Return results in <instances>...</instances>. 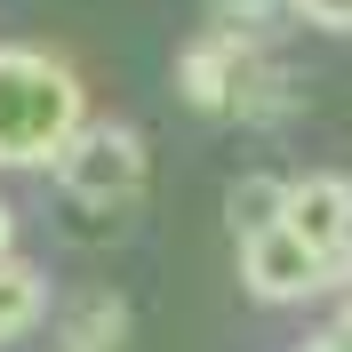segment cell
I'll list each match as a JSON object with an SVG mask.
<instances>
[{"mask_svg":"<svg viewBox=\"0 0 352 352\" xmlns=\"http://www.w3.org/2000/svg\"><path fill=\"white\" fill-rule=\"evenodd\" d=\"M176 80H184V96H192L200 112H232V120H280L288 96H296L288 72L264 65L248 32H208V41L176 65Z\"/></svg>","mask_w":352,"mask_h":352,"instance_id":"obj_2","label":"cell"},{"mask_svg":"<svg viewBox=\"0 0 352 352\" xmlns=\"http://www.w3.org/2000/svg\"><path fill=\"white\" fill-rule=\"evenodd\" d=\"M344 280H352V272H344ZM344 320H352V305H344Z\"/></svg>","mask_w":352,"mask_h":352,"instance_id":"obj_12","label":"cell"},{"mask_svg":"<svg viewBox=\"0 0 352 352\" xmlns=\"http://www.w3.org/2000/svg\"><path fill=\"white\" fill-rule=\"evenodd\" d=\"M280 224H296V232L336 264L352 248V184H344V176H305V184H288Z\"/></svg>","mask_w":352,"mask_h":352,"instance_id":"obj_5","label":"cell"},{"mask_svg":"<svg viewBox=\"0 0 352 352\" xmlns=\"http://www.w3.org/2000/svg\"><path fill=\"white\" fill-rule=\"evenodd\" d=\"M280 208H288V184H272V176H241V184L224 192L232 232H264V224H280Z\"/></svg>","mask_w":352,"mask_h":352,"instance_id":"obj_8","label":"cell"},{"mask_svg":"<svg viewBox=\"0 0 352 352\" xmlns=\"http://www.w3.org/2000/svg\"><path fill=\"white\" fill-rule=\"evenodd\" d=\"M305 24H329V32H352V0H288Z\"/></svg>","mask_w":352,"mask_h":352,"instance_id":"obj_9","label":"cell"},{"mask_svg":"<svg viewBox=\"0 0 352 352\" xmlns=\"http://www.w3.org/2000/svg\"><path fill=\"white\" fill-rule=\"evenodd\" d=\"M120 336H129L120 296H80V305L65 312V344H72V352H112Z\"/></svg>","mask_w":352,"mask_h":352,"instance_id":"obj_7","label":"cell"},{"mask_svg":"<svg viewBox=\"0 0 352 352\" xmlns=\"http://www.w3.org/2000/svg\"><path fill=\"white\" fill-rule=\"evenodd\" d=\"M56 184H65L80 208H120V200L144 192V136L136 129H80L56 153Z\"/></svg>","mask_w":352,"mask_h":352,"instance_id":"obj_3","label":"cell"},{"mask_svg":"<svg viewBox=\"0 0 352 352\" xmlns=\"http://www.w3.org/2000/svg\"><path fill=\"white\" fill-rule=\"evenodd\" d=\"M8 241H16V217H8V208H0V256H8Z\"/></svg>","mask_w":352,"mask_h":352,"instance_id":"obj_11","label":"cell"},{"mask_svg":"<svg viewBox=\"0 0 352 352\" xmlns=\"http://www.w3.org/2000/svg\"><path fill=\"white\" fill-rule=\"evenodd\" d=\"M88 129V96L56 56L0 48V168H48Z\"/></svg>","mask_w":352,"mask_h":352,"instance_id":"obj_1","label":"cell"},{"mask_svg":"<svg viewBox=\"0 0 352 352\" xmlns=\"http://www.w3.org/2000/svg\"><path fill=\"white\" fill-rule=\"evenodd\" d=\"M65 352H72V344H65Z\"/></svg>","mask_w":352,"mask_h":352,"instance_id":"obj_13","label":"cell"},{"mask_svg":"<svg viewBox=\"0 0 352 352\" xmlns=\"http://www.w3.org/2000/svg\"><path fill=\"white\" fill-rule=\"evenodd\" d=\"M241 280L256 305H296L329 280V256L296 232V224H264V232H241Z\"/></svg>","mask_w":352,"mask_h":352,"instance_id":"obj_4","label":"cell"},{"mask_svg":"<svg viewBox=\"0 0 352 352\" xmlns=\"http://www.w3.org/2000/svg\"><path fill=\"white\" fill-rule=\"evenodd\" d=\"M305 352H352V320H336V329H320Z\"/></svg>","mask_w":352,"mask_h":352,"instance_id":"obj_10","label":"cell"},{"mask_svg":"<svg viewBox=\"0 0 352 352\" xmlns=\"http://www.w3.org/2000/svg\"><path fill=\"white\" fill-rule=\"evenodd\" d=\"M41 312H48V280L32 272V264H8V256H0V344L24 336Z\"/></svg>","mask_w":352,"mask_h":352,"instance_id":"obj_6","label":"cell"}]
</instances>
